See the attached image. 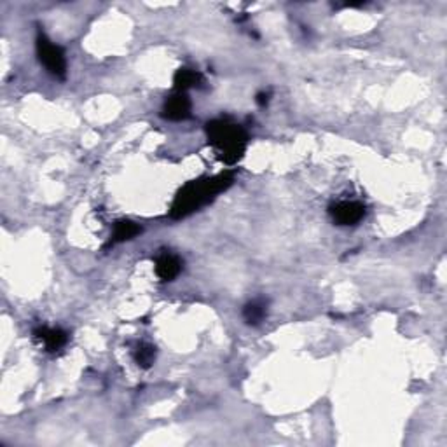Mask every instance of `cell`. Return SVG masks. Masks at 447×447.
<instances>
[{
  "label": "cell",
  "mask_w": 447,
  "mask_h": 447,
  "mask_svg": "<svg viewBox=\"0 0 447 447\" xmlns=\"http://www.w3.org/2000/svg\"><path fill=\"white\" fill-rule=\"evenodd\" d=\"M233 182L234 175L231 171L221 173V175H215L212 179H201L189 182L175 196V201L171 205V217L183 219L193 214V212L200 210L208 201L214 200L219 193H222L227 187L233 186Z\"/></svg>",
  "instance_id": "6da1fadb"
},
{
  "label": "cell",
  "mask_w": 447,
  "mask_h": 447,
  "mask_svg": "<svg viewBox=\"0 0 447 447\" xmlns=\"http://www.w3.org/2000/svg\"><path fill=\"white\" fill-rule=\"evenodd\" d=\"M208 142L217 149L219 157L226 164H234L243 157L247 150L248 135L240 124L231 119H214L207 124Z\"/></svg>",
  "instance_id": "7a4b0ae2"
},
{
  "label": "cell",
  "mask_w": 447,
  "mask_h": 447,
  "mask_svg": "<svg viewBox=\"0 0 447 447\" xmlns=\"http://www.w3.org/2000/svg\"><path fill=\"white\" fill-rule=\"evenodd\" d=\"M37 55L46 70L58 79H65L67 75V60L65 53L60 46L53 44L44 34H39L37 37Z\"/></svg>",
  "instance_id": "3957f363"
},
{
  "label": "cell",
  "mask_w": 447,
  "mask_h": 447,
  "mask_svg": "<svg viewBox=\"0 0 447 447\" xmlns=\"http://www.w3.org/2000/svg\"><path fill=\"white\" fill-rule=\"evenodd\" d=\"M330 215L339 226H355L365 217V205L360 201H339L330 207Z\"/></svg>",
  "instance_id": "277c9868"
},
{
  "label": "cell",
  "mask_w": 447,
  "mask_h": 447,
  "mask_svg": "<svg viewBox=\"0 0 447 447\" xmlns=\"http://www.w3.org/2000/svg\"><path fill=\"white\" fill-rule=\"evenodd\" d=\"M190 107H193V103H190L189 96L183 91H176L164 103L163 115L169 121H183L190 115Z\"/></svg>",
  "instance_id": "5b68a950"
},
{
  "label": "cell",
  "mask_w": 447,
  "mask_h": 447,
  "mask_svg": "<svg viewBox=\"0 0 447 447\" xmlns=\"http://www.w3.org/2000/svg\"><path fill=\"white\" fill-rule=\"evenodd\" d=\"M35 339L41 341V344L44 346L48 351H58V349L63 348L68 341V335L65 330L55 329V327H39L35 329Z\"/></svg>",
  "instance_id": "8992f818"
},
{
  "label": "cell",
  "mask_w": 447,
  "mask_h": 447,
  "mask_svg": "<svg viewBox=\"0 0 447 447\" xmlns=\"http://www.w3.org/2000/svg\"><path fill=\"white\" fill-rule=\"evenodd\" d=\"M182 271V261H180L179 255L169 254V252H164V254L157 255L156 259V275L160 276L163 281H171L175 280L176 276Z\"/></svg>",
  "instance_id": "52a82bcc"
},
{
  "label": "cell",
  "mask_w": 447,
  "mask_h": 447,
  "mask_svg": "<svg viewBox=\"0 0 447 447\" xmlns=\"http://www.w3.org/2000/svg\"><path fill=\"white\" fill-rule=\"evenodd\" d=\"M173 81H175L176 91L186 93V89L200 86L203 82V75L197 70H193V68H180V70H176Z\"/></svg>",
  "instance_id": "ba28073f"
},
{
  "label": "cell",
  "mask_w": 447,
  "mask_h": 447,
  "mask_svg": "<svg viewBox=\"0 0 447 447\" xmlns=\"http://www.w3.org/2000/svg\"><path fill=\"white\" fill-rule=\"evenodd\" d=\"M142 233V227L131 221H119L115 222L114 234H112V243H122V241L133 240L136 234Z\"/></svg>",
  "instance_id": "9c48e42d"
},
{
  "label": "cell",
  "mask_w": 447,
  "mask_h": 447,
  "mask_svg": "<svg viewBox=\"0 0 447 447\" xmlns=\"http://www.w3.org/2000/svg\"><path fill=\"white\" fill-rule=\"evenodd\" d=\"M266 315H268V304L264 301H252L243 309V318L248 325H259Z\"/></svg>",
  "instance_id": "30bf717a"
},
{
  "label": "cell",
  "mask_w": 447,
  "mask_h": 447,
  "mask_svg": "<svg viewBox=\"0 0 447 447\" xmlns=\"http://www.w3.org/2000/svg\"><path fill=\"white\" fill-rule=\"evenodd\" d=\"M135 360L142 369H149L156 360V348L150 344H140L135 349Z\"/></svg>",
  "instance_id": "8fae6325"
},
{
  "label": "cell",
  "mask_w": 447,
  "mask_h": 447,
  "mask_svg": "<svg viewBox=\"0 0 447 447\" xmlns=\"http://www.w3.org/2000/svg\"><path fill=\"white\" fill-rule=\"evenodd\" d=\"M268 102H269L268 93H259V95H257V103H259V105L264 107Z\"/></svg>",
  "instance_id": "7c38bea8"
}]
</instances>
